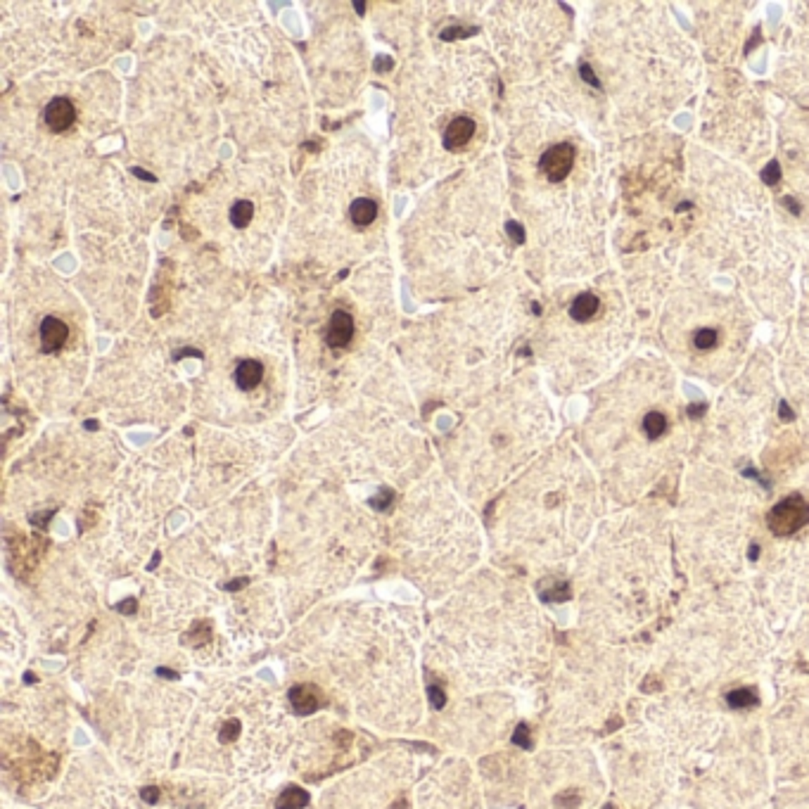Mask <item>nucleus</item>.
I'll list each match as a JSON object with an SVG mask.
<instances>
[{"instance_id": "10", "label": "nucleus", "mask_w": 809, "mask_h": 809, "mask_svg": "<svg viewBox=\"0 0 809 809\" xmlns=\"http://www.w3.org/2000/svg\"><path fill=\"white\" fill-rule=\"evenodd\" d=\"M69 337V328L65 321H60L58 316H46L43 323H41V349L43 354H55L65 347Z\"/></svg>"}, {"instance_id": "32", "label": "nucleus", "mask_w": 809, "mask_h": 809, "mask_svg": "<svg viewBox=\"0 0 809 809\" xmlns=\"http://www.w3.org/2000/svg\"><path fill=\"white\" fill-rule=\"evenodd\" d=\"M783 204H786L788 209L793 211V214H800V207H798V204H795V200H788V197H786V200H783Z\"/></svg>"}, {"instance_id": "20", "label": "nucleus", "mask_w": 809, "mask_h": 809, "mask_svg": "<svg viewBox=\"0 0 809 809\" xmlns=\"http://www.w3.org/2000/svg\"><path fill=\"white\" fill-rule=\"evenodd\" d=\"M394 489H389V487H382L380 489V494H375L373 499H371V506L375 508V510H387L389 506H392L394 503Z\"/></svg>"}, {"instance_id": "17", "label": "nucleus", "mask_w": 809, "mask_h": 809, "mask_svg": "<svg viewBox=\"0 0 809 809\" xmlns=\"http://www.w3.org/2000/svg\"><path fill=\"white\" fill-rule=\"evenodd\" d=\"M309 805V793L300 786H290L275 800V809H304Z\"/></svg>"}, {"instance_id": "29", "label": "nucleus", "mask_w": 809, "mask_h": 809, "mask_svg": "<svg viewBox=\"0 0 809 809\" xmlns=\"http://www.w3.org/2000/svg\"><path fill=\"white\" fill-rule=\"evenodd\" d=\"M140 795H143V800L145 802H157L159 800V788H154V786H147V788H143V791H140Z\"/></svg>"}, {"instance_id": "35", "label": "nucleus", "mask_w": 809, "mask_h": 809, "mask_svg": "<svg viewBox=\"0 0 809 809\" xmlns=\"http://www.w3.org/2000/svg\"><path fill=\"white\" fill-rule=\"evenodd\" d=\"M24 681H26V684H33V681H36V677H33V674H26Z\"/></svg>"}, {"instance_id": "4", "label": "nucleus", "mask_w": 809, "mask_h": 809, "mask_svg": "<svg viewBox=\"0 0 809 809\" xmlns=\"http://www.w3.org/2000/svg\"><path fill=\"white\" fill-rule=\"evenodd\" d=\"M773 681H778L783 691L791 688L802 698L809 695V610L783 629V641L776 648Z\"/></svg>"}, {"instance_id": "33", "label": "nucleus", "mask_w": 809, "mask_h": 809, "mask_svg": "<svg viewBox=\"0 0 809 809\" xmlns=\"http://www.w3.org/2000/svg\"><path fill=\"white\" fill-rule=\"evenodd\" d=\"M157 565H159V553H157V556L152 558V563L147 565V570H154V567H157Z\"/></svg>"}, {"instance_id": "2", "label": "nucleus", "mask_w": 809, "mask_h": 809, "mask_svg": "<svg viewBox=\"0 0 809 809\" xmlns=\"http://www.w3.org/2000/svg\"><path fill=\"white\" fill-rule=\"evenodd\" d=\"M581 634L627 645L652 636L677 608V560L655 524L624 522L588 549L570 584Z\"/></svg>"}, {"instance_id": "22", "label": "nucleus", "mask_w": 809, "mask_h": 809, "mask_svg": "<svg viewBox=\"0 0 809 809\" xmlns=\"http://www.w3.org/2000/svg\"><path fill=\"white\" fill-rule=\"evenodd\" d=\"M513 743H515V745H520V748H524V750H529V748H532V741H529V726H527V724H520V726L515 729Z\"/></svg>"}, {"instance_id": "34", "label": "nucleus", "mask_w": 809, "mask_h": 809, "mask_svg": "<svg viewBox=\"0 0 809 809\" xmlns=\"http://www.w3.org/2000/svg\"><path fill=\"white\" fill-rule=\"evenodd\" d=\"M86 430H97V423L95 421H86Z\"/></svg>"}, {"instance_id": "28", "label": "nucleus", "mask_w": 809, "mask_h": 809, "mask_svg": "<svg viewBox=\"0 0 809 809\" xmlns=\"http://www.w3.org/2000/svg\"><path fill=\"white\" fill-rule=\"evenodd\" d=\"M247 584H250V579L247 577H240V579H233V581H226V584L221 586V588H226V591H240V588H245Z\"/></svg>"}, {"instance_id": "3", "label": "nucleus", "mask_w": 809, "mask_h": 809, "mask_svg": "<svg viewBox=\"0 0 809 809\" xmlns=\"http://www.w3.org/2000/svg\"><path fill=\"white\" fill-rule=\"evenodd\" d=\"M674 430V403L662 382H627V387L610 389L588 421V453L615 496L629 501L657 480L672 458L660 446L670 442Z\"/></svg>"}, {"instance_id": "23", "label": "nucleus", "mask_w": 809, "mask_h": 809, "mask_svg": "<svg viewBox=\"0 0 809 809\" xmlns=\"http://www.w3.org/2000/svg\"><path fill=\"white\" fill-rule=\"evenodd\" d=\"M762 181H764V183H769V186H776V183L781 181V166H778V162H769V166H764Z\"/></svg>"}, {"instance_id": "18", "label": "nucleus", "mask_w": 809, "mask_h": 809, "mask_svg": "<svg viewBox=\"0 0 809 809\" xmlns=\"http://www.w3.org/2000/svg\"><path fill=\"white\" fill-rule=\"evenodd\" d=\"M252 216H254V204L250 200H238L231 207V223L236 226V228H247Z\"/></svg>"}, {"instance_id": "1", "label": "nucleus", "mask_w": 809, "mask_h": 809, "mask_svg": "<svg viewBox=\"0 0 809 809\" xmlns=\"http://www.w3.org/2000/svg\"><path fill=\"white\" fill-rule=\"evenodd\" d=\"M773 624L748 581L693 588L638 655L641 688L693 702H726L773 657Z\"/></svg>"}, {"instance_id": "8", "label": "nucleus", "mask_w": 809, "mask_h": 809, "mask_svg": "<svg viewBox=\"0 0 809 809\" xmlns=\"http://www.w3.org/2000/svg\"><path fill=\"white\" fill-rule=\"evenodd\" d=\"M325 344L330 349H342L351 342L354 337V318L347 314V311H335L328 321V328H325Z\"/></svg>"}, {"instance_id": "7", "label": "nucleus", "mask_w": 809, "mask_h": 809, "mask_svg": "<svg viewBox=\"0 0 809 809\" xmlns=\"http://www.w3.org/2000/svg\"><path fill=\"white\" fill-rule=\"evenodd\" d=\"M76 122V107L72 100L67 97H55V100L48 102L46 107V124L48 129L55 133H65L74 126Z\"/></svg>"}, {"instance_id": "12", "label": "nucleus", "mask_w": 809, "mask_h": 809, "mask_svg": "<svg viewBox=\"0 0 809 809\" xmlns=\"http://www.w3.org/2000/svg\"><path fill=\"white\" fill-rule=\"evenodd\" d=\"M261 380H264V366H261L259 361L247 359L236 368V382H238L240 389H245V392L259 387Z\"/></svg>"}, {"instance_id": "24", "label": "nucleus", "mask_w": 809, "mask_h": 809, "mask_svg": "<svg viewBox=\"0 0 809 809\" xmlns=\"http://www.w3.org/2000/svg\"><path fill=\"white\" fill-rule=\"evenodd\" d=\"M428 695H430V702H432V707H435V709H442V707L446 705V693H444V688L430 686V688H428Z\"/></svg>"}, {"instance_id": "9", "label": "nucleus", "mask_w": 809, "mask_h": 809, "mask_svg": "<svg viewBox=\"0 0 809 809\" xmlns=\"http://www.w3.org/2000/svg\"><path fill=\"white\" fill-rule=\"evenodd\" d=\"M290 705L295 707L297 714H314L318 707L323 705V693L321 688L314 684H297L290 688L287 693Z\"/></svg>"}, {"instance_id": "11", "label": "nucleus", "mask_w": 809, "mask_h": 809, "mask_svg": "<svg viewBox=\"0 0 809 809\" xmlns=\"http://www.w3.org/2000/svg\"><path fill=\"white\" fill-rule=\"evenodd\" d=\"M475 136V122L470 117H456L453 122L446 126L444 131V147L451 152L463 150V147L470 143V138Z\"/></svg>"}, {"instance_id": "14", "label": "nucleus", "mask_w": 809, "mask_h": 809, "mask_svg": "<svg viewBox=\"0 0 809 809\" xmlns=\"http://www.w3.org/2000/svg\"><path fill=\"white\" fill-rule=\"evenodd\" d=\"M349 216L356 226L366 228V226H371L375 218H378V202L371 200V197H359V200L351 202Z\"/></svg>"}, {"instance_id": "5", "label": "nucleus", "mask_w": 809, "mask_h": 809, "mask_svg": "<svg viewBox=\"0 0 809 809\" xmlns=\"http://www.w3.org/2000/svg\"><path fill=\"white\" fill-rule=\"evenodd\" d=\"M764 524L769 536L778 544L805 534L809 529V499L798 492L783 496L764 515Z\"/></svg>"}, {"instance_id": "25", "label": "nucleus", "mask_w": 809, "mask_h": 809, "mask_svg": "<svg viewBox=\"0 0 809 809\" xmlns=\"http://www.w3.org/2000/svg\"><path fill=\"white\" fill-rule=\"evenodd\" d=\"M117 613H122V615H133L138 610V601L136 598H126V601H122V603H117Z\"/></svg>"}, {"instance_id": "27", "label": "nucleus", "mask_w": 809, "mask_h": 809, "mask_svg": "<svg viewBox=\"0 0 809 809\" xmlns=\"http://www.w3.org/2000/svg\"><path fill=\"white\" fill-rule=\"evenodd\" d=\"M579 74H581V79L591 83L593 88H601V81H598V76L593 74V69L588 67V65H581V67H579Z\"/></svg>"}, {"instance_id": "6", "label": "nucleus", "mask_w": 809, "mask_h": 809, "mask_svg": "<svg viewBox=\"0 0 809 809\" xmlns=\"http://www.w3.org/2000/svg\"><path fill=\"white\" fill-rule=\"evenodd\" d=\"M574 157H577V150H574V145L558 143V145L549 147V150L541 154V162H539V166H541L544 176L551 183H560V181H565L567 174L572 171Z\"/></svg>"}, {"instance_id": "13", "label": "nucleus", "mask_w": 809, "mask_h": 809, "mask_svg": "<svg viewBox=\"0 0 809 809\" xmlns=\"http://www.w3.org/2000/svg\"><path fill=\"white\" fill-rule=\"evenodd\" d=\"M553 805L558 809H581L584 805H591V793L586 795L584 788L579 786H567L560 793H556Z\"/></svg>"}, {"instance_id": "36", "label": "nucleus", "mask_w": 809, "mask_h": 809, "mask_svg": "<svg viewBox=\"0 0 809 809\" xmlns=\"http://www.w3.org/2000/svg\"><path fill=\"white\" fill-rule=\"evenodd\" d=\"M354 8H356L359 12H364L366 10V3H354Z\"/></svg>"}, {"instance_id": "16", "label": "nucleus", "mask_w": 809, "mask_h": 809, "mask_svg": "<svg viewBox=\"0 0 809 809\" xmlns=\"http://www.w3.org/2000/svg\"><path fill=\"white\" fill-rule=\"evenodd\" d=\"M719 347V330L714 328H698L691 337V349L695 354H709Z\"/></svg>"}, {"instance_id": "31", "label": "nucleus", "mask_w": 809, "mask_h": 809, "mask_svg": "<svg viewBox=\"0 0 809 809\" xmlns=\"http://www.w3.org/2000/svg\"><path fill=\"white\" fill-rule=\"evenodd\" d=\"M157 674H159L162 679H179V674H176V672H171V670H169V667H159V670H157Z\"/></svg>"}, {"instance_id": "21", "label": "nucleus", "mask_w": 809, "mask_h": 809, "mask_svg": "<svg viewBox=\"0 0 809 809\" xmlns=\"http://www.w3.org/2000/svg\"><path fill=\"white\" fill-rule=\"evenodd\" d=\"M240 736V721L238 719H228L221 726V734H218V738H221V743H231V741H236V738Z\"/></svg>"}, {"instance_id": "30", "label": "nucleus", "mask_w": 809, "mask_h": 809, "mask_svg": "<svg viewBox=\"0 0 809 809\" xmlns=\"http://www.w3.org/2000/svg\"><path fill=\"white\" fill-rule=\"evenodd\" d=\"M131 171H133V176H138V179H143V181H147V183H154V181H157L150 171H143V169H140V166H133Z\"/></svg>"}, {"instance_id": "19", "label": "nucleus", "mask_w": 809, "mask_h": 809, "mask_svg": "<svg viewBox=\"0 0 809 809\" xmlns=\"http://www.w3.org/2000/svg\"><path fill=\"white\" fill-rule=\"evenodd\" d=\"M209 638H211V624L200 620L190 627V631L186 636H183V643H190V645H195V648H200V645L209 643Z\"/></svg>"}, {"instance_id": "26", "label": "nucleus", "mask_w": 809, "mask_h": 809, "mask_svg": "<svg viewBox=\"0 0 809 809\" xmlns=\"http://www.w3.org/2000/svg\"><path fill=\"white\" fill-rule=\"evenodd\" d=\"M506 231H508V236L515 240V243H524V231H522V226H520V223L508 221V223H506Z\"/></svg>"}, {"instance_id": "15", "label": "nucleus", "mask_w": 809, "mask_h": 809, "mask_svg": "<svg viewBox=\"0 0 809 809\" xmlns=\"http://www.w3.org/2000/svg\"><path fill=\"white\" fill-rule=\"evenodd\" d=\"M596 311H598V297L591 295V292H584V295L574 297V302L570 307V316L574 318V321L586 323L588 318L596 316Z\"/></svg>"}]
</instances>
